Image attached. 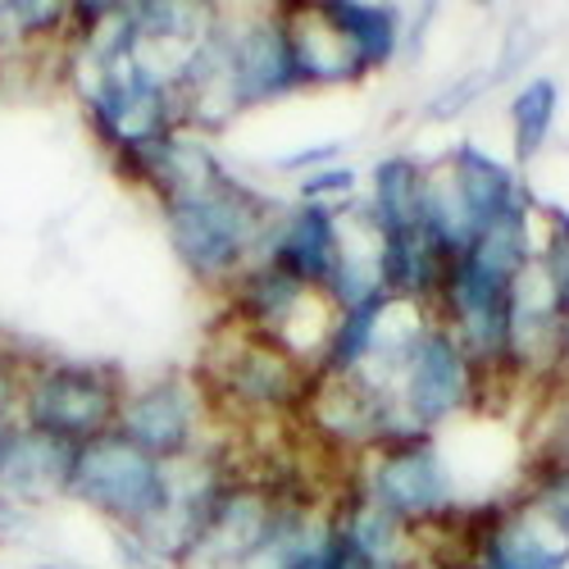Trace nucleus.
<instances>
[{
  "label": "nucleus",
  "instance_id": "1",
  "mask_svg": "<svg viewBox=\"0 0 569 569\" xmlns=\"http://www.w3.org/2000/svg\"><path fill=\"white\" fill-rule=\"evenodd\" d=\"M173 260L206 288H228L247 264L260 260V247L282 206H273L232 169L214 182L182 187L156 201Z\"/></svg>",
  "mask_w": 569,
  "mask_h": 569
},
{
  "label": "nucleus",
  "instance_id": "2",
  "mask_svg": "<svg viewBox=\"0 0 569 569\" xmlns=\"http://www.w3.org/2000/svg\"><path fill=\"white\" fill-rule=\"evenodd\" d=\"M315 365L301 360L278 338L251 333V328L219 319V328L206 338L197 383L206 401H228L232 410L269 419V415H301L315 388Z\"/></svg>",
  "mask_w": 569,
  "mask_h": 569
},
{
  "label": "nucleus",
  "instance_id": "3",
  "mask_svg": "<svg viewBox=\"0 0 569 569\" xmlns=\"http://www.w3.org/2000/svg\"><path fill=\"white\" fill-rule=\"evenodd\" d=\"M128 378L106 360H28L14 419L19 429L87 447L119 429Z\"/></svg>",
  "mask_w": 569,
  "mask_h": 569
},
{
  "label": "nucleus",
  "instance_id": "4",
  "mask_svg": "<svg viewBox=\"0 0 569 569\" xmlns=\"http://www.w3.org/2000/svg\"><path fill=\"white\" fill-rule=\"evenodd\" d=\"M351 488L365 492L373 506H383L415 533H438L460 515L456 465L438 438L383 442L356 456Z\"/></svg>",
  "mask_w": 569,
  "mask_h": 569
},
{
  "label": "nucleus",
  "instance_id": "5",
  "mask_svg": "<svg viewBox=\"0 0 569 569\" xmlns=\"http://www.w3.org/2000/svg\"><path fill=\"white\" fill-rule=\"evenodd\" d=\"M492 378L469 360V351L451 338V328L438 319L415 338V347L401 360V373L392 383V401L410 419V429L423 438H438L442 423L460 419L465 410L479 406Z\"/></svg>",
  "mask_w": 569,
  "mask_h": 569
},
{
  "label": "nucleus",
  "instance_id": "6",
  "mask_svg": "<svg viewBox=\"0 0 569 569\" xmlns=\"http://www.w3.org/2000/svg\"><path fill=\"white\" fill-rule=\"evenodd\" d=\"M451 529L479 569H569V529L519 492L460 510Z\"/></svg>",
  "mask_w": 569,
  "mask_h": 569
},
{
  "label": "nucleus",
  "instance_id": "7",
  "mask_svg": "<svg viewBox=\"0 0 569 569\" xmlns=\"http://www.w3.org/2000/svg\"><path fill=\"white\" fill-rule=\"evenodd\" d=\"M69 501L87 506L91 515L110 519L114 529H137L160 510L164 501V465L132 447L119 429L78 447L73 460V488Z\"/></svg>",
  "mask_w": 569,
  "mask_h": 569
},
{
  "label": "nucleus",
  "instance_id": "8",
  "mask_svg": "<svg viewBox=\"0 0 569 569\" xmlns=\"http://www.w3.org/2000/svg\"><path fill=\"white\" fill-rule=\"evenodd\" d=\"M206 406L192 373H156L147 383H128L119 433L160 465H173L206 447Z\"/></svg>",
  "mask_w": 569,
  "mask_h": 569
},
{
  "label": "nucleus",
  "instance_id": "9",
  "mask_svg": "<svg viewBox=\"0 0 569 569\" xmlns=\"http://www.w3.org/2000/svg\"><path fill=\"white\" fill-rule=\"evenodd\" d=\"M228 110H260L282 97L301 91L297 60H292V41H288V19L282 6L269 10H228Z\"/></svg>",
  "mask_w": 569,
  "mask_h": 569
},
{
  "label": "nucleus",
  "instance_id": "10",
  "mask_svg": "<svg viewBox=\"0 0 569 569\" xmlns=\"http://www.w3.org/2000/svg\"><path fill=\"white\" fill-rule=\"evenodd\" d=\"M565 347H569V315L556 306V292L533 256V264L515 278V297H510L506 378H519V383H560Z\"/></svg>",
  "mask_w": 569,
  "mask_h": 569
},
{
  "label": "nucleus",
  "instance_id": "11",
  "mask_svg": "<svg viewBox=\"0 0 569 569\" xmlns=\"http://www.w3.org/2000/svg\"><path fill=\"white\" fill-rule=\"evenodd\" d=\"M273 515H278V473L237 469L232 483L219 492L192 556H187V569H237L264 542Z\"/></svg>",
  "mask_w": 569,
  "mask_h": 569
},
{
  "label": "nucleus",
  "instance_id": "12",
  "mask_svg": "<svg viewBox=\"0 0 569 569\" xmlns=\"http://www.w3.org/2000/svg\"><path fill=\"white\" fill-rule=\"evenodd\" d=\"M338 256H342V223H338V210L328 206H288L278 210L264 247H260V260H269L273 269H282L288 278H297L306 292H323L328 278L338 269Z\"/></svg>",
  "mask_w": 569,
  "mask_h": 569
},
{
  "label": "nucleus",
  "instance_id": "13",
  "mask_svg": "<svg viewBox=\"0 0 569 569\" xmlns=\"http://www.w3.org/2000/svg\"><path fill=\"white\" fill-rule=\"evenodd\" d=\"M442 169H447V178L456 187V197L465 201L469 219L479 223V237L492 223H501L506 214H515V210H525V206L538 201L529 178L519 173L515 164L497 160L492 151H483L479 141H456V147L442 156Z\"/></svg>",
  "mask_w": 569,
  "mask_h": 569
},
{
  "label": "nucleus",
  "instance_id": "14",
  "mask_svg": "<svg viewBox=\"0 0 569 569\" xmlns=\"http://www.w3.org/2000/svg\"><path fill=\"white\" fill-rule=\"evenodd\" d=\"M223 297H228V319L232 323H242V328H251V333H264V338H278L282 347H288L292 323L323 292H306L297 278L273 269L269 260H256V264H247L242 273L228 282Z\"/></svg>",
  "mask_w": 569,
  "mask_h": 569
},
{
  "label": "nucleus",
  "instance_id": "15",
  "mask_svg": "<svg viewBox=\"0 0 569 569\" xmlns=\"http://www.w3.org/2000/svg\"><path fill=\"white\" fill-rule=\"evenodd\" d=\"M328 510H333L338 529L351 538V547L365 556L369 569H423L429 565V542H423V533L406 529L383 506H373L365 492H356L351 479Z\"/></svg>",
  "mask_w": 569,
  "mask_h": 569
},
{
  "label": "nucleus",
  "instance_id": "16",
  "mask_svg": "<svg viewBox=\"0 0 569 569\" xmlns=\"http://www.w3.org/2000/svg\"><path fill=\"white\" fill-rule=\"evenodd\" d=\"M73 460H78V447L32 433V429H19L10 460H6V473H0V497L19 501L32 515L51 501H69Z\"/></svg>",
  "mask_w": 569,
  "mask_h": 569
},
{
  "label": "nucleus",
  "instance_id": "17",
  "mask_svg": "<svg viewBox=\"0 0 569 569\" xmlns=\"http://www.w3.org/2000/svg\"><path fill=\"white\" fill-rule=\"evenodd\" d=\"M315 6L328 19V28L347 41V51L356 56L365 78L383 73V69H392L401 60L410 10H401V6H369V0H315Z\"/></svg>",
  "mask_w": 569,
  "mask_h": 569
},
{
  "label": "nucleus",
  "instance_id": "18",
  "mask_svg": "<svg viewBox=\"0 0 569 569\" xmlns=\"http://www.w3.org/2000/svg\"><path fill=\"white\" fill-rule=\"evenodd\" d=\"M423 182H429V164H419L406 151H392L383 160H373L369 178H365V219L369 228L383 237H401L419 228V210H423Z\"/></svg>",
  "mask_w": 569,
  "mask_h": 569
},
{
  "label": "nucleus",
  "instance_id": "19",
  "mask_svg": "<svg viewBox=\"0 0 569 569\" xmlns=\"http://www.w3.org/2000/svg\"><path fill=\"white\" fill-rule=\"evenodd\" d=\"M282 19H288V41H292L301 87H351L365 78L356 56L347 51V41L328 28L315 0H306V6H282Z\"/></svg>",
  "mask_w": 569,
  "mask_h": 569
},
{
  "label": "nucleus",
  "instance_id": "20",
  "mask_svg": "<svg viewBox=\"0 0 569 569\" xmlns=\"http://www.w3.org/2000/svg\"><path fill=\"white\" fill-rule=\"evenodd\" d=\"M510 141H515V169L519 164H533L547 141H551V128L560 119V82L551 73H533L515 87L510 97Z\"/></svg>",
  "mask_w": 569,
  "mask_h": 569
},
{
  "label": "nucleus",
  "instance_id": "21",
  "mask_svg": "<svg viewBox=\"0 0 569 569\" xmlns=\"http://www.w3.org/2000/svg\"><path fill=\"white\" fill-rule=\"evenodd\" d=\"M388 292H378L360 306H347V310H333V323H328V338H323V351L315 360L319 373H333V378H347L356 373L369 351H373V338H378V319L388 310Z\"/></svg>",
  "mask_w": 569,
  "mask_h": 569
},
{
  "label": "nucleus",
  "instance_id": "22",
  "mask_svg": "<svg viewBox=\"0 0 569 569\" xmlns=\"http://www.w3.org/2000/svg\"><path fill=\"white\" fill-rule=\"evenodd\" d=\"M519 497H529L556 525L569 529V460L556 451H533L525 465V479H519Z\"/></svg>",
  "mask_w": 569,
  "mask_h": 569
},
{
  "label": "nucleus",
  "instance_id": "23",
  "mask_svg": "<svg viewBox=\"0 0 569 569\" xmlns=\"http://www.w3.org/2000/svg\"><path fill=\"white\" fill-rule=\"evenodd\" d=\"M292 569H369V565H365V556L351 547V538L338 529L333 510H323L319 529L310 533V542L301 547V556H297Z\"/></svg>",
  "mask_w": 569,
  "mask_h": 569
},
{
  "label": "nucleus",
  "instance_id": "24",
  "mask_svg": "<svg viewBox=\"0 0 569 569\" xmlns=\"http://www.w3.org/2000/svg\"><path fill=\"white\" fill-rule=\"evenodd\" d=\"M360 169L351 164H328V169H315V173H301L297 178V201L301 206H328V210H338L347 201L360 197Z\"/></svg>",
  "mask_w": 569,
  "mask_h": 569
},
{
  "label": "nucleus",
  "instance_id": "25",
  "mask_svg": "<svg viewBox=\"0 0 569 569\" xmlns=\"http://www.w3.org/2000/svg\"><path fill=\"white\" fill-rule=\"evenodd\" d=\"M492 87H501V73L492 69H473L465 78H456L451 87H442L438 97H429V106H423V119H433V123H447V119H460L469 106H479Z\"/></svg>",
  "mask_w": 569,
  "mask_h": 569
},
{
  "label": "nucleus",
  "instance_id": "26",
  "mask_svg": "<svg viewBox=\"0 0 569 569\" xmlns=\"http://www.w3.org/2000/svg\"><path fill=\"white\" fill-rule=\"evenodd\" d=\"M19 46L28 41H69V6L64 0H10Z\"/></svg>",
  "mask_w": 569,
  "mask_h": 569
},
{
  "label": "nucleus",
  "instance_id": "27",
  "mask_svg": "<svg viewBox=\"0 0 569 569\" xmlns=\"http://www.w3.org/2000/svg\"><path fill=\"white\" fill-rule=\"evenodd\" d=\"M342 151H347V141H319V147H297V151H288V156H278V160H273V169L301 178V173H315V169L338 164V160H342Z\"/></svg>",
  "mask_w": 569,
  "mask_h": 569
},
{
  "label": "nucleus",
  "instance_id": "28",
  "mask_svg": "<svg viewBox=\"0 0 569 569\" xmlns=\"http://www.w3.org/2000/svg\"><path fill=\"white\" fill-rule=\"evenodd\" d=\"M23 365L19 356L0 351V419H14V406H19V383H23Z\"/></svg>",
  "mask_w": 569,
  "mask_h": 569
},
{
  "label": "nucleus",
  "instance_id": "29",
  "mask_svg": "<svg viewBox=\"0 0 569 569\" xmlns=\"http://www.w3.org/2000/svg\"><path fill=\"white\" fill-rule=\"evenodd\" d=\"M32 525H37V515H32V510H23V506L10 501V497H0V547L23 542V538L32 533Z\"/></svg>",
  "mask_w": 569,
  "mask_h": 569
},
{
  "label": "nucleus",
  "instance_id": "30",
  "mask_svg": "<svg viewBox=\"0 0 569 569\" xmlns=\"http://www.w3.org/2000/svg\"><path fill=\"white\" fill-rule=\"evenodd\" d=\"M538 451H556L569 460V388H560V401H556V419H551V429L547 438L538 442Z\"/></svg>",
  "mask_w": 569,
  "mask_h": 569
},
{
  "label": "nucleus",
  "instance_id": "31",
  "mask_svg": "<svg viewBox=\"0 0 569 569\" xmlns=\"http://www.w3.org/2000/svg\"><path fill=\"white\" fill-rule=\"evenodd\" d=\"M14 433H19V419H0V473H6V460H10Z\"/></svg>",
  "mask_w": 569,
  "mask_h": 569
},
{
  "label": "nucleus",
  "instance_id": "32",
  "mask_svg": "<svg viewBox=\"0 0 569 569\" xmlns=\"http://www.w3.org/2000/svg\"><path fill=\"white\" fill-rule=\"evenodd\" d=\"M32 569H78V565H60V560H41V565H32Z\"/></svg>",
  "mask_w": 569,
  "mask_h": 569
},
{
  "label": "nucleus",
  "instance_id": "33",
  "mask_svg": "<svg viewBox=\"0 0 569 569\" xmlns=\"http://www.w3.org/2000/svg\"><path fill=\"white\" fill-rule=\"evenodd\" d=\"M560 388H569V347H565V365H560Z\"/></svg>",
  "mask_w": 569,
  "mask_h": 569
}]
</instances>
